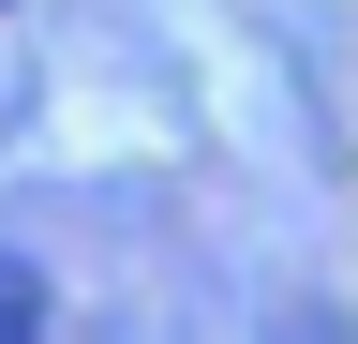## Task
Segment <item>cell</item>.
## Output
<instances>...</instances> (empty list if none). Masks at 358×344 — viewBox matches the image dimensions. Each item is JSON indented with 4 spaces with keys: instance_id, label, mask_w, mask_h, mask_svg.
Returning <instances> with one entry per match:
<instances>
[{
    "instance_id": "obj_1",
    "label": "cell",
    "mask_w": 358,
    "mask_h": 344,
    "mask_svg": "<svg viewBox=\"0 0 358 344\" xmlns=\"http://www.w3.org/2000/svg\"><path fill=\"white\" fill-rule=\"evenodd\" d=\"M0 344H45V270L30 254H0Z\"/></svg>"
},
{
    "instance_id": "obj_2",
    "label": "cell",
    "mask_w": 358,
    "mask_h": 344,
    "mask_svg": "<svg viewBox=\"0 0 358 344\" xmlns=\"http://www.w3.org/2000/svg\"><path fill=\"white\" fill-rule=\"evenodd\" d=\"M284 344H343V329H329V315H284Z\"/></svg>"
}]
</instances>
